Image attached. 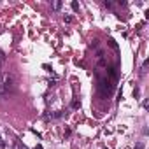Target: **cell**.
<instances>
[{"label": "cell", "mask_w": 149, "mask_h": 149, "mask_svg": "<svg viewBox=\"0 0 149 149\" xmlns=\"http://www.w3.org/2000/svg\"><path fill=\"white\" fill-rule=\"evenodd\" d=\"M0 76H2V74H0ZM4 95H7V93H6V90H4V83H2V79H0V98H2Z\"/></svg>", "instance_id": "1"}, {"label": "cell", "mask_w": 149, "mask_h": 149, "mask_svg": "<svg viewBox=\"0 0 149 149\" xmlns=\"http://www.w3.org/2000/svg\"><path fill=\"white\" fill-rule=\"evenodd\" d=\"M60 7H61V2H60V0H56V2H53V9H54V11H58Z\"/></svg>", "instance_id": "2"}, {"label": "cell", "mask_w": 149, "mask_h": 149, "mask_svg": "<svg viewBox=\"0 0 149 149\" xmlns=\"http://www.w3.org/2000/svg\"><path fill=\"white\" fill-rule=\"evenodd\" d=\"M63 21H65V23H72L74 18H72V16H63Z\"/></svg>", "instance_id": "3"}, {"label": "cell", "mask_w": 149, "mask_h": 149, "mask_svg": "<svg viewBox=\"0 0 149 149\" xmlns=\"http://www.w3.org/2000/svg\"><path fill=\"white\" fill-rule=\"evenodd\" d=\"M147 65H149V60H146V61L142 63V74H146V68H147Z\"/></svg>", "instance_id": "4"}, {"label": "cell", "mask_w": 149, "mask_h": 149, "mask_svg": "<svg viewBox=\"0 0 149 149\" xmlns=\"http://www.w3.org/2000/svg\"><path fill=\"white\" fill-rule=\"evenodd\" d=\"M70 6H72V9H74V11H79V4H77V2H72Z\"/></svg>", "instance_id": "5"}, {"label": "cell", "mask_w": 149, "mask_h": 149, "mask_svg": "<svg viewBox=\"0 0 149 149\" xmlns=\"http://www.w3.org/2000/svg\"><path fill=\"white\" fill-rule=\"evenodd\" d=\"M135 149H144V142H139V144L135 146Z\"/></svg>", "instance_id": "6"}, {"label": "cell", "mask_w": 149, "mask_h": 149, "mask_svg": "<svg viewBox=\"0 0 149 149\" xmlns=\"http://www.w3.org/2000/svg\"><path fill=\"white\" fill-rule=\"evenodd\" d=\"M0 149H6V142L2 139H0Z\"/></svg>", "instance_id": "7"}, {"label": "cell", "mask_w": 149, "mask_h": 149, "mask_svg": "<svg viewBox=\"0 0 149 149\" xmlns=\"http://www.w3.org/2000/svg\"><path fill=\"white\" fill-rule=\"evenodd\" d=\"M72 107H74V109H77V107H79V102H77V100H74V104H72Z\"/></svg>", "instance_id": "8"}, {"label": "cell", "mask_w": 149, "mask_h": 149, "mask_svg": "<svg viewBox=\"0 0 149 149\" xmlns=\"http://www.w3.org/2000/svg\"><path fill=\"white\" fill-rule=\"evenodd\" d=\"M35 149H42V146H35Z\"/></svg>", "instance_id": "9"}, {"label": "cell", "mask_w": 149, "mask_h": 149, "mask_svg": "<svg viewBox=\"0 0 149 149\" xmlns=\"http://www.w3.org/2000/svg\"><path fill=\"white\" fill-rule=\"evenodd\" d=\"M0 63H2V60H0Z\"/></svg>", "instance_id": "10"}]
</instances>
